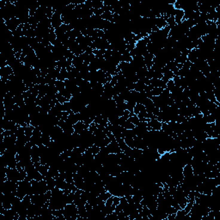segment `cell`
I'll use <instances>...</instances> for the list:
<instances>
[{
	"mask_svg": "<svg viewBox=\"0 0 220 220\" xmlns=\"http://www.w3.org/2000/svg\"><path fill=\"white\" fill-rule=\"evenodd\" d=\"M63 215L65 220L77 219L78 218V209L74 203H70L64 207Z\"/></svg>",
	"mask_w": 220,
	"mask_h": 220,
	"instance_id": "cell-1",
	"label": "cell"
},
{
	"mask_svg": "<svg viewBox=\"0 0 220 220\" xmlns=\"http://www.w3.org/2000/svg\"><path fill=\"white\" fill-rule=\"evenodd\" d=\"M63 24V21L61 18V14H59L57 11H54L53 14V16L51 18V25L52 28L57 29L58 28H59Z\"/></svg>",
	"mask_w": 220,
	"mask_h": 220,
	"instance_id": "cell-2",
	"label": "cell"
},
{
	"mask_svg": "<svg viewBox=\"0 0 220 220\" xmlns=\"http://www.w3.org/2000/svg\"><path fill=\"white\" fill-rule=\"evenodd\" d=\"M4 23L6 25L7 28L10 31H11V32H14L15 30H16L18 28V27L22 24L20 20L18 18H16V17H13V18L10 19V20L4 22Z\"/></svg>",
	"mask_w": 220,
	"mask_h": 220,
	"instance_id": "cell-3",
	"label": "cell"
},
{
	"mask_svg": "<svg viewBox=\"0 0 220 220\" xmlns=\"http://www.w3.org/2000/svg\"><path fill=\"white\" fill-rule=\"evenodd\" d=\"M106 148H107V150H108L109 154H119V153L122 152L121 150H120V146H119L117 140L111 141L109 144L106 146Z\"/></svg>",
	"mask_w": 220,
	"mask_h": 220,
	"instance_id": "cell-4",
	"label": "cell"
},
{
	"mask_svg": "<svg viewBox=\"0 0 220 220\" xmlns=\"http://www.w3.org/2000/svg\"><path fill=\"white\" fill-rule=\"evenodd\" d=\"M162 125H163V122L158 121L157 119H152L148 122V130L161 131L162 130Z\"/></svg>",
	"mask_w": 220,
	"mask_h": 220,
	"instance_id": "cell-5",
	"label": "cell"
},
{
	"mask_svg": "<svg viewBox=\"0 0 220 220\" xmlns=\"http://www.w3.org/2000/svg\"><path fill=\"white\" fill-rule=\"evenodd\" d=\"M89 126H87L85 124L83 123V121L82 120H79L77 121L75 125H73V128H74V132L77 133V134H81L83 130L89 128Z\"/></svg>",
	"mask_w": 220,
	"mask_h": 220,
	"instance_id": "cell-6",
	"label": "cell"
},
{
	"mask_svg": "<svg viewBox=\"0 0 220 220\" xmlns=\"http://www.w3.org/2000/svg\"><path fill=\"white\" fill-rule=\"evenodd\" d=\"M143 58H144V65H145L146 68L151 69V67H152V65H153L154 55L151 54H150V53H148V51H147V53H146L145 54H144Z\"/></svg>",
	"mask_w": 220,
	"mask_h": 220,
	"instance_id": "cell-7",
	"label": "cell"
},
{
	"mask_svg": "<svg viewBox=\"0 0 220 220\" xmlns=\"http://www.w3.org/2000/svg\"><path fill=\"white\" fill-rule=\"evenodd\" d=\"M182 174L184 178H190L193 175V169L191 164H186L182 168Z\"/></svg>",
	"mask_w": 220,
	"mask_h": 220,
	"instance_id": "cell-8",
	"label": "cell"
},
{
	"mask_svg": "<svg viewBox=\"0 0 220 220\" xmlns=\"http://www.w3.org/2000/svg\"><path fill=\"white\" fill-rule=\"evenodd\" d=\"M175 21L176 24H180L181 23V22L183 21V17H184V10H175Z\"/></svg>",
	"mask_w": 220,
	"mask_h": 220,
	"instance_id": "cell-9",
	"label": "cell"
},
{
	"mask_svg": "<svg viewBox=\"0 0 220 220\" xmlns=\"http://www.w3.org/2000/svg\"><path fill=\"white\" fill-rule=\"evenodd\" d=\"M155 26L160 30V29H163V28H164L165 27H167L168 24H167V22H166V20H165L163 16H161V17H157V18H156Z\"/></svg>",
	"mask_w": 220,
	"mask_h": 220,
	"instance_id": "cell-10",
	"label": "cell"
},
{
	"mask_svg": "<svg viewBox=\"0 0 220 220\" xmlns=\"http://www.w3.org/2000/svg\"><path fill=\"white\" fill-rule=\"evenodd\" d=\"M198 59V55H197V49H192L189 54L187 55V60L193 64L194 62Z\"/></svg>",
	"mask_w": 220,
	"mask_h": 220,
	"instance_id": "cell-11",
	"label": "cell"
},
{
	"mask_svg": "<svg viewBox=\"0 0 220 220\" xmlns=\"http://www.w3.org/2000/svg\"><path fill=\"white\" fill-rule=\"evenodd\" d=\"M67 78H68V71L66 70V68H62L59 71V74L58 76V77H57V80L65 82Z\"/></svg>",
	"mask_w": 220,
	"mask_h": 220,
	"instance_id": "cell-12",
	"label": "cell"
},
{
	"mask_svg": "<svg viewBox=\"0 0 220 220\" xmlns=\"http://www.w3.org/2000/svg\"><path fill=\"white\" fill-rule=\"evenodd\" d=\"M121 126L124 127L125 129H127V130H132V129H134L136 126H135L134 124L132 123L129 120H126V121H125V122L121 125Z\"/></svg>",
	"mask_w": 220,
	"mask_h": 220,
	"instance_id": "cell-13",
	"label": "cell"
},
{
	"mask_svg": "<svg viewBox=\"0 0 220 220\" xmlns=\"http://www.w3.org/2000/svg\"><path fill=\"white\" fill-rule=\"evenodd\" d=\"M55 87L57 88L59 92H61L64 89H65V84L64 81H59V80H56L55 82Z\"/></svg>",
	"mask_w": 220,
	"mask_h": 220,
	"instance_id": "cell-14",
	"label": "cell"
},
{
	"mask_svg": "<svg viewBox=\"0 0 220 220\" xmlns=\"http://www.w3.org/2000/svg\"><path fill=\"white\" fill-rule=\"evenodd\" d=\"M145 109V107H144L143 104H140V103H136L135 107H134V109H133V113L135 114H138L141 111Z\"/></svg>",
	"mask_w": 220,
	"mask_h": 220,
	"instance_id": "cell-15",
	"label": "cell"
},
{
	"mask_svg": "<svg viewBox=\"0 0 220 220\" xmlns=\"http://www.w3.org/2000/svg\"><path fill=\"white\" fill-rule=\"evenodd\" d=\"M128 120H130L132 123L134 124L135 126H137L138 124L139 123V119H138V117L137 114H135L134 113L130 114V116L128 118Z\"/></svg>",
	"mask_w": 220,
	"mask_h": 220,
	"instance_id": "cell-16",
	"label": "cell"
},
{
	"mask_svg": "<svg viewBox=\"0 0 220 220\" xmlns=\"http://www.w3.org/2000/svg\"><path fill=\"white\" fill-rule=\"evenodd\" d=\"M124 140H125V143L126 144V145L128 147H130L132 149L135 148V145H134V138H124Z\"/></svg>",
	"mask_w": 220,
	"mask_h": 220,
	"instance_id": "cell-17",
	"label": "cell"
},
{
	"mask_svg": "<svg viewBox=\"0 0 220 220\" xmlns=\"http://www.w3.org/2000/svg\"><path fill=\"white\" fill-rule=\"evenodd\" d=\"M34 126H32L31 125H29V126H26V127H25V135L28 138L32 137V135H33V132H34Z\"/></svg>",
	"mask_w": 220,
	"mask_h": 220,
	"instance_id": "cell-18",
	"label": "cell"
},
{
	"mask_svg": "<svg viewBox=\"0 0 220 220\" xmlns=\"http://www.w3.org/2000/svg\"><path fill=\"white\" fill-rule=\"evenodd\" d=\"M164 89L160 88V87H156V88H153V89H151V94H152V96H160V95L163 93Z\"/></svg>",
	"mask_w": 220,
	"mask_h": 220,
	"instance_id": "cell-19",
	"label": "cell"
},
{
	"mask_svg": "<svg viewBox=\"0 0 220 220\" xmlns=\"http://www.w3.org/2000/svg\"><path fill=\"white\" fill-rule=\"evenodd\" d=\"M62 111L63 112H71V103H70V101L62 104Z\"/></svg>",
	"mask_w": 220,
	"mask_h": 220,
	"instance_id": "cell-20",
	"label": "cell"
},
{
	"mask_svg": "<svg viewBox=\"0 0 220 220\" xmlns=\"http://www.w3.org/2000/svg\"><path fill=\"white\" fill-rule=\"evenodd\" d=\"M120 197H119V196H114V202H113V205L116 207V206L120 204Z\"/></svg>",
	"mask_w": 220,
	"mask_h": 220,
	"instance_id": "cell-21",
	"label": "cell"
}]
</instances>
